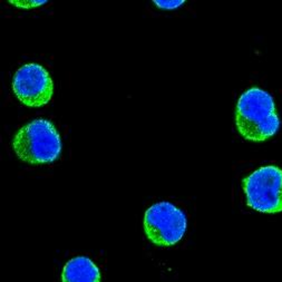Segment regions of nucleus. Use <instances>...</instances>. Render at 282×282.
Instances as JSON below:
<instances>
[{
    "label": "nucleus",
    "instance_id": "1",
    "mask_svg": "<svg viewBox=\"0 0 282 282\" xmlns=\"http://www.w3.org/2000/svg\"><path fill=\"white\" fill-rule=\"evenodd\" d=\"M235 124L242 138L251 142H263L279 130L280 120L275 100L268 92L252 87L237 100Z\"/></svg>",
    "mask_w": 282,
    "mask_h": 282
},
{
    "label": "nucleus",
    "instance_id": "2",
    "mask_svg": "<svg viewBox=\"0 0 282 282\" xmlns=\"http://www.w3.org/2000/svg\"><path fill=\"white\" fill-rule=\"evenodd\" d=\"M13 147L24 162L47 164L59 158L62 140L53 123L39 118L20 128L14 138Z\"/></svg>",
    "mask_w": 282,
    "mask_h": 282
},
{
    "label": "nucleus",
    "instance_id": "3",
    "mask_svg": "<svg viewBox=\"0 0 282 282\" xmlns=\"http://www.w3.org/2000/svg\"><path fill=\"white\" fill-rule=\"evenodd\" d=\"M247 204L262 213L282 212V170L275 165L261 166L242 182Z\"/></svg>",
    "mask_w": 282,
    "mask_h": 282
},
{
    "label": "nucleus",
    "instance_id": "4",
    "mask_svg": "<svg viewBox=\"0 0 282 282\" xmlns=\"http://www.w3.org/2000/svg\"><path fill=\"white\" fill-rule=\"evenodd\" d=\"M188 227L187 215L170 202L152 205L144 216V230L152 243L172 247L182 239Z\"/></svg>",
    "mask_w": 282,
    "mask_h": 282
},
{
    "label": "nucleus",
    "instance_id": "5",
    "mask_svg": "<svg viewBox=\"0 0 282 282\" xmlns=\"http://www.w3.org/2000/svg\"><path fill=\"white\" fill-rule=\"evenodd\" d=\"M13 91L24 105L40 107L48 104L54 93L50 75L38 64H27L16 71Z\"/></svg>",
    "mask_w": 282,
    "mask_h": 282
},
{
    "label": "nucleus",
    "instance_id": "6",
    "mask_svg": "<svg viewBox=\"0 0 282 282\" xmlns=\"http://www.w3.org/2000/svg\"><path fill=\"white\" fill-rule=\"evenodd\" d=\"M62 279L63 282H99L100 272L91 259L76 257L65 264Z\"/></svg>",
    "mask_w": 282,
    "mask_h": 282
},
{
    "label": "nucleus",
    "instance_id": "7",
    "mask_svg": "<svg viewBox=\"0 0 282 282\" xmlns=\"http://www.w3.org/2000/svg\"><path fill=\"white\" fill-rule=\"evenodd\" d=\"M10 5H14L15 7H18V8H25V9H29V8H37L42 5H45L46 1L44 0V1H33V0H30V1H18V0H10L9 1Z\"/></svg>",
    "mask_w": 282,
    "mask_h": 282
},
{
    "label": "nucleus",
    "instance_id": "8",
    "mask_svg": "<svg viewBox=\"0 0 282 282\" xmlns=\"http://www.w3.org/2000/svg\"><path fill=\"white\" fill-rule=\"evenodd\" d=\"M154 3L162 9H174V8L183 5L184 1L183 0H180V1H175V0H173V1H158V0H155Z\"/></svg>",
    "mask_w": 282,
    "mask_h": 282
}]
</instances>
